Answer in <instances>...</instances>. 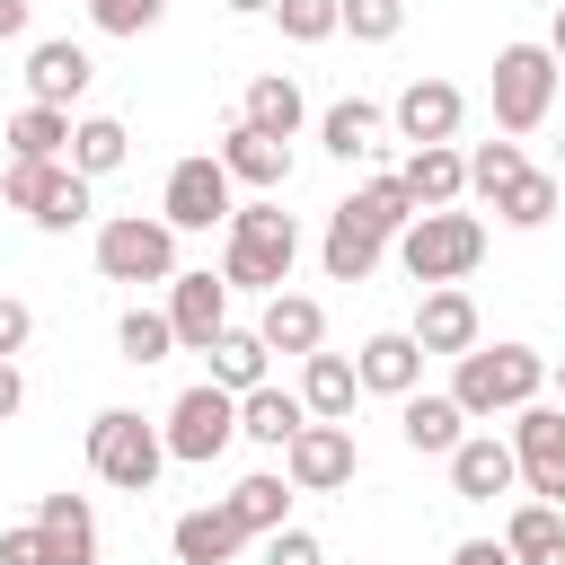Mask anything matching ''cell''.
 <instances>
[{
	"mask_svg": "<svg viewBox=\"0 0 565 565\" xmlns=\"http://www.w3.org/2000/svg\"><path fill=\"white\" fill-rule=\"evenodd\" d=\"M539 388H547V353H530V344H468V353L450 362V397H459L468 424L521 415Z\"/></svg>",
	"mask_w": 565,
	"mask_h": 565,
	"instance_id": "obj_1",
	"label": "cell"
},
{
	"mask_svg": "<svg viewBox=\"0 0 565 565\" xmlns=\"http://www.w3.org/2000/svg\"><path fill=\"white\" fill-rule=\"evenodd\" d=\"M291 256H300V221L282 203H238L230 212V247H221V282L230 291H282L291 282Z\"/></svg>",
	"mask_w": 565,
	"mask_h": 565,
	"instance_id": "obj_2",
	"label": "cell"
},
{
	"mask_svg": "<svg viewBox=\"0 0 565 565\" xmlns=\"http://www.w3.org/2000/svg\"><path fill=\"white\" fill-rule=\"evenodd\" d=\"M388 247H397V265H406L424 291H441V282H468V274H477L486 221H477V212H415Z\"/></svg>",
	"mask_w": 565,
	"mask_h": 565,
	"instance_id": "obj_3",
	"label": "cell"
},
{
	"mask_svg": "<svg viewBox=\"0 0 565 565\" xmlns=\"http://www.w3.org/2000/svg\"><path fill=\"white\" fill-rule=\"evenodd\" d=\"M88 468H97L115 494H150V486H159V468H168V441H159V424H150V415L106 406V415H88Z\"/></svg>",
	"mask_w": 565,
	"mask_h": 565,
	"instance_id": "obj_4",
	"label": "cell"
},
{
	"mask_svg": "<svg viewBox=\"0 0 565 565\" xmlns=\"http://www.w3.org/2000/svg\"><path fill=\"white\" fill-rule=\"evenodd\" d=\"M97 274L106 282H177V230L159 212H115L97 221Z\"/></svg>",
	"mask_w": 565,
	"mask_h": 565,
	"instance_id": "obj_5",
	"label": "cell"
},
{
	"mask_svg": "<svg viewBox=\"0 0 565 565\" xmlns=\"http://www.w3.org/2000/svg\"><path fill=\"white\" fill-rule=\"evenodd\" d=\"M547 106H556V53L547 44H503L494 53V124H503V141L539 132Z\"/></svg>",
	"mask_w": 565,
	"mask_h": 565,
	"instance_id": "obj_6",
	"label": "cell"
},
{
	"mask_svg": "<svg viewBox=\"0 0 565 565\" xmlns=\"http://www.w3.org/2000/svg\"><path fill=\"white\" fill-rule=\"evenodd\" d=\"M159 441H168V459H185V468H212V459L238 441V397H230V388H212V380H194V388L168 406Z\"/></svg>",
	"mask_w": 565,
	"mask_h": 565,
	"instance_id": "obj_7",
	"label": "cell"
},
{
	"mask_svg": "<svg viewBox=\"0 0 565 565\" xmlns=\"http://www.w3.org/2000/svg\"><path fill=\"white\" fill-rule=\"evenodd\" d=\"M512 468L530 486V503H556L565 512V406H521L512 415Z\"/></svg>",
	"mask_w": 565,
	"mask_h": 565,
	"instance_id": "obj_8",
	"label": "cell"
},
{
	"mask_svg": "<svg viewBox=\"0 0 565 565\" xmlns=\"http://www.w3.org/2000/svg\"><path fill=\"white\" fill-rule=\"evenodd\" d=\"M353 468H362L353 424H300V433L282 441V477H291V494H335V486H353Z\"/></svg>",
	"mask_w": 565,
	"mask_h": 565,
	"instance_id": "obj_9",
	"label": "cell"
},
{
	"mask_svg": "<svg viewBox=\"0 0 565 565\" xmlns=\"http://www.w3.org/2000/svg\"><path fill=\"white\" fill-rule=\"evenodd\" d=\"M230 212H238V203H230L221 159H203V150H194V159H177V168H168V185H159V221H168V230H212V221L230 230Z\"/></svg>",
	"mask_w": 565,
	"mask_h": 565,
	"instance_id": "obj_10",
	"label": "cell"
},
{
	"mask_svg": "<svg viewBox=\"0 0 565 565\" xmlns=\"http://www.w3.org/2000/svg\"><path fill=\"white\" fill-rule=\"evenodd\" d=\"M459 115H468V97H459L450 79H406V88H397V106H388L397 141H415V150H441V141L459 132Z\"/></svg>",
	"mask_w": 565,
	"mask_h": 565,
	"instance_id": "obj_11",
	"label": "cell"
},
{
	"mask_svg": "<svg viewBox=\"0 0 565 565\" xmlns=\"http://www.w3.org/2000/svg\"><path fill=\"white\" fill-rule=\"evenodd\" d=\"M230 327V282L221 274H177L168 282V335L185 353H212V335Z\"/></svg>",
	"mask_w": 565,
	"mask_h": 565,
	"instance_id": "obj_12",
	"label": "cell"
},
{
	"mask_svg": "<svg viewBox=\"0 0 565 565\" xmlns=\"http://www.w3.org/2000/svg\"><path fill=\"white\" fill-rule=\"evenodd\" d=\"M88 79H97V62H88V44H71V35H44L35 53H26V97L35 106H79L88 97Z\"/></svg>",
	"mask_w": 565,
	"mask_h": 565,
	"instance_id": "obj_13",
	"label": "cell"
},
{
	"mask_svg": "<svg viewBox=\"0 0 565 565\" xmlns=\"http://www.w3.org/2000/svg\"><path fill=\"white\" fill-rule=\"evenodd\" d=\"M521 486V468H512V441L503 433H468L459 450H450V494L459 503H494V494H512Z\"/></svg>",
	"mask_w": 565,
	"mask_h": 565,
	"instance_id": "obj_14",
	"label": "cell"
},
{
	"mask_svg": "<svg viewBox=\"0 0 565 565\" xmlns=\"http://www.w3.org/2000/svg\"><path fill=\"white\" fill-rule=\"evenodd\" d=\"M212 159H221V177H230V185H256V194L291 185V141H265L256 124H230Z\"/></svg>",
	"mask_w": 565,
	"mask_h": 565,
	"instance_id": "obj_15",
	"label": "cell"
},
{
	"mask_svg": "<svg viewBox=\"0 0 565 565\" xmlns=\"http://www.w3.org/2000/svg\"><path fill=\"white\" fill-rule=\"evenodd\" d=\"M238 547H247V530L230 521V503H194V512L168 521V556L177 565H230Z\"/></svg>",
	"mask_w": 565,
	"mask_h": 565,
	"instance_id": "obj_16",
	"label": "cell"
},
{
	"mask_svg": "<svg viewBox=\"0 0 565 565\" xmlns=\"http://www.w3.org/2000/svg\"><path fill=\"white\" fill-rule=\"evenodd\" d=\"M406 335H415V353H450V362H459V353L477 344V300H468L459 282H441V291H424V309H415Z\"/></svg>",
	"mask_w": 565,
	"mask_h": 565,
	"instance_id": "obj_17",
	"label": "cell"
},
{
	"mask_svg": "<svg viewBox=\"0 0 565 565\" xmlns=\"http://www.w3.org/2000/svg\"><path fill=\"white\" fill-rule=\"evenodd\" d=\"M353 380H362V388H380V397H415V380H424V353H415V335H406V327H380V335H362V353H353Z\"/></svg>",
	"mask_w": 565,
	"mask_h": 565,
	"instance_id": "obj_18",
	"label": "cell"
},
{
	"mask_svg": "<svg viewBox=\"0 0 565 565\" xmlns=\"http://www.w3.org/2000/svg\"><path fill=\"white\" fill-rule=\"evenodd\" d=\"M397 433H406V450H424V459H450L459 441H468V415H459V397L441 388H415V397H397Z\"/></svg>",
	"mask_w": 565,
	"mask_h": 565,
	"instance_id": "obj_19",
	"label": "cell"
},
{
	"mask_svg": "<svg viewBox=\"0 0 565 565\" xmlns=\"http://www.w3.org/2000/svg\"><path fill=\"white\" fill-rule=\"evenodd\" d=\"M397 185H406V203L415 212H450L459 194H468V150H406V168H397Z\"/></svg>",
	"mask_w": 565,
	"mask_h": 565,
	"instance_id": "obj_20",
	"label": "cell"
},
{
	"mask_svg": "<svg viewBox=\"0 0 565 565\" xmlns=\"http://www.w3.org/2000/svg\"><path fill=\"white\" fill-rule=\"evenodd\" d=\"M35 530H44L53 565H97V512H88V494H35Z\"/></svg>",
	"mask_w": 565,
	"mask_h": 565,
	"instance_id": "obj_21",
	"label": "cell"
},
{
	"mask_svg": "<svg viewBox=\"0 0 565 565\" xmlns=\"http://www.w3.org/2000/svg\"><path fill=\"white\" fill-rule=\"evenodd\" d=\"M256 335H265V353H300V362H309V353L327 344V309H318L309 291H274L265 318H256Z\"/></svg>",
	"mask_w": 565,
	"mask_h": 565,
	"instance_id": "obj_22",
	"label": "cell"
},
{
	"mask_svg": "<svg viewBox=\"0 0 565 565\" xmlns=\"http://www.w3.org/2000/svg\"><path fill=\"white\" fill-rule=\"evenodd\" d=\"M300 115H309V106H300V79H291V71H256L247 97H238V124H256L265 141H291Z\"/></svg>",
	"mask_w": 565,
	"mask_h": 565,
	"instance_id": "obj_23",
	"label": "cell"
},
{
	"mask_svg": "<svg viewBox=\"0 0 565 565\" xmlns=\"http://www.w3.org/2000/svg\"><path fill=\"white\" fill-rule=\"evenodd\" d=\"M353 397H362V380H353V362L318 344V353L300 362V406H309V424H344V415H353Z\"/></svg>",
	"mask_w": 565,
	"mask_h": 565,
	"instance_id": "obj_24",
	"label": "cell"
},
{
	"mask_svg": "<svg viewBox=\"0 0 565 565\" xmlns=\"http://www.w3.org/2000/svg\"><path fill=\"white\" fill-rule=\"evenodd\" d=\"M300 424H309L300 388H274V380H265V388H247V397H238V441H256V450H282Z\"/></svg>",
	"mask_w": 565,
	"mask_h": 565,
	"instance_id": "obj_25",
	"label": "cell"
},
{
	"mask_svg": "<svg viewBox=\"0 0 565 565\" xmlns=\"http://www.w3.org/2000/svg\"><path fill=\"white\" fill-rule=\"evenodd\" d=\"M221 503H230V521H238L247 539H274V530H291V521H282V512H291V477H274V468L238 477V486H230Z\"/></svg>",
	"mask_w": 565,
	"mask_h": 565,
	"instance_id": "obj_26",
	"label": "cell"
},
{
	"mask_svg": "<svg viewBox=\"0 0 565 565\" xmlns=\"http://www.w3.org/2000/svg\"><path fill=\"white\" fill-rule=\"evenodd\" d=\"M380 132H388V115H380L371 97H335V106L318 115V141H327V159H371V150H380Z\"/></svg>",
	"mask_w": 565,
	"mask_h": 565,
	"instance_id": "obj_27",
	"label": "cell"
},
{
	"mask_svg": "<svg viewBox=\"0 0 565 565\" xmlns=\"http://www.w3.org/2000/svg\"><path fill=\"white\" fill-rule=\"evenodd\" d=\"M388 256V238H371L362 221H344V212H327V238H318V265H327V282H371V265Z\"/></svg>",
	"mask_w": 565,
	"mask_h": 565,
	"instance_id": "obj_28",
	"label": "cell"
},
{
	"mask_svg": "<svg viewBox=\"0 0 565 565\" xmlns=\"http://www.w3.org/2000/svg\"><path fill=\"white\" fill-rule=\"evenodd\" d=\"M203 362H212V388L247 397V388H265V362H274V353H265V335H256V327H221Z\"/></svg>",
	"mask_w": 565,
	"mask_h": 565,
	"instance_id": "obj_29",
	"label": "cell"
},
{
	"mask_svg": "<svg viewBox=\"0 0 565 565\" xmlns=\"http://www.w3.org/2000/svg\"><path fill=\"white\" fill-rule=\"evenodd\" d=\"M0 141H9V159H62V150H71V115L26 97V106L0 124Z\"/></svg>",
	"mask_w": 565,
	"mask_h": 565,
	"instance_id": "obj_30",
	"label": "cell"
},
{
	"mask_svg": "<svg viewBox=\"0 0 565 565\" xmlns=\"http://www.w3.org/2000/svg\"><path fill=\"white\" fill-rule=\"evenodd\" d=\"M124 159H132V132H124L115 115H79V124H71V168H79L88 185H97V177H115Z\"/></svg>",
	"mask_w": 565,
	"mask_h": 565,
	"instance_id": "obj_31",
	"label": "cell"
},
{
	"mask_svg": "<svg viewBox=\"0 0 565 565\" xmlns=\"http://www.w3.org/2000/svg\"><path fill=\"white\" fill-rule=\"evenodd\" d=\"M335 212H344V221H362L371 238H397V230L415 221V203H406V185H397V168H388V177H371V185H353V194H344Z\"/></svg>",
	"mask_w": 565,
	"mask_h": 565,
	"instance_id": "obj_32",
	"label": "cell"
},
{
	"mask_svg": "<svg viewBox=\"0 0 565 565\" xmlns=\"http://www.w3.org/2000/svg\"><path fill=\"white\" fill-rule=\"evenodd\" d=\"M547 547H565V512L521 494V503H512V521H503V556H512V565H539Z\"/></svg>",
	"mask_w": 565,
	"mask_h": 565,
	"instance_id": "obj_33",
	"label": "cell"
},
{
	"mask_svg": "<svg viewBox=\"0 0 565 565\" xmlns=\"http://www.w3.org/2000/svg\"><path fill=\"white\" fill-rule=\"evenodd\" d=\"M88 212H97V185H88V177H79V168H71V159H62V177H53V194H44V203H35V212H26V221H35V230H53V238H62V230H79V221H88Z\"/></svg>",
	"mask_w": 565,
	"mask_h": 565,
	"instance_id": "obj_34",
	"label": "cell"
},
{
	"mask_svg": "<svg viewBox=\"0 0 565 565\" xmlns=\"http://www.w3.org/2000/svg\"><path fill=\"white\" fill-rule=\"evenodd\" d=\"M556 203H565V185H556L547 168H521V177L503 185V203H494V212H503L512 230H539V221H556Z\"/></svg>",
	"mask_w": 565,
	"mask_h": 565,
	"instance_id": "obj_35",
	"label": "cell"
},
{
	"mask_svg": "<svg viewBox=\"0 0 565 565\" xmlns=\"http://www.w3.org/2000/svg\"><path fill=\"white\" fill-rule=\"evenodd\" d=\"M115 353H124L132 371L168 362V353H177V335H168V309H124V318H115Z\"/></svg>",
	"mask_w": 565,
	"mask_h": 565,
	"instance_id": "obj_36",
	"label": "cell"
},
{
	"mask_svg": "<svg viewBox=\"0 0 565 565\" xmlns=\"http://www.w3.org/2000/svg\"><path fill=\"white\" fill-rule=\"evenodd\" d=\"M521 168H530V159H521V141H477V150H468V194L503 203V185H512Z\"/></svg>",
	"mask_w": 565,
	"mask_h": 565,
	"instance_id": "obj_37",
	"label": "cell"
},
{
	"mask_svg": "<svg viewBox=\"0 0 565 565\" xmlns=\"http://www.w3.org/2000/svg\"><path fill=\"white\" fill-rule=\"evenodd\" d=\"M406 26V0H335V35H353V44H388Z\"/></svg>",
	"mask_w": 565,
	"mask_h": 565,
	"instance_id": "obj_38",
	"label": "cell"
},
{
	"mask_svg": "<svg viewBox=\"0 0 565 565\" xmlns=\"http://www.w3.org/2000/svg\"><path fill=\"white\" fill-rule=\"evenodd\" d=\"M53 177H62V159H9L0 168V212H35L53 194Z\"/></svg>",
	"mask_w": 565,
	"mask_h": 565,
	"instance_id": "obj_39",
	"label": "cell"
},
{
	"mask_svg": "<svg viewBox=\"0 0 565 565\" xmlns=\"http://www.w3.org/2000/svg\"><path fill=\"white\" fill-rule=\"evenodd\" d=\"M274 26H282V44H327L335 35V0H274Z\"/></svg>",
	"mask_w": 565,
	"mask_h": 565,
	"instance_id": "obj_40",
	"label": "cell"
},
{
	"mask_svg": "<svg viewBox=\"0 0 565 565\" xmlns=\"http://www.w3.org/2000/svg\"><path fill=\"white\" fill-rule=\"evenodd\" d=\"M168 18V0H88V26L97 35H150Z\"/></svg>",
	"mask_w": 565,
	"mask_h": 565,
	"instance_id": "obj_41",
	"label": "cell"
},
{
	"mask_svg": "<svg viewBox=\"0 0 565 565\" xmlns=\"http://www.w3.org/2000/svg\"><path fill=\"white\" fill-rule=\"evenodd\" d=\"M26 335H35V309H26L18 291H0V362H18V353H26Z\"/></svg>",
	"mask_w": 565,
	"mask_h": 565,
	"instance_id": "obj_42",
	"label": "cell"
},
{
	"mask_svg": "<svg viewBox=\"0 0 565 565\" xmlns=\"http://www.w3.org/2000/svg\"><path fill=\"white\" fill-rule=\"evenodd\" d=\"M0 565H53L44 530H35V521H26V530H0Z\"/></svg>",
	"mask_w": 565,
	"mask_h": 565,
	"instance_id": "obj_43",
	"label": "cell"
},
{
	"mask_svg": "<svg viewBox=\"0 0 565 565\" xmlns=\"http://www.w3.org/2000/svg\"><path fill=\"white\" fill-rule=\"evenodd\" d=\"M265 565H327V556H318L309 530H274V539H265Z\"/></svg>",
	"mask_w": 565,
	"mask_h": 565,
	"instance_id": "obj_44",
	"label": "cell"
},
{
	"mask_svg": "<svg viewBox=\"0 0 565 565\" xmlns=\"http://www.w3.org/2000/svg\"><path fill=\"white\" fill-rule=\"evenodd\" d=\"M450 565H512V556H503V539H459Z\"/></svg>",
	"mask_w": 565,
	"mask_h": 565,
	"instance_id": "obj_45",
	"label": "cell"
},
{
	"mask_svg": "<svg viewBox=\"0 0 565 565\" xmlns=\"http://www.w3.org/2000/svg\"><path fill=\"white\" fill-rule=\"evenodd\" d=\"M18 406H26V371H18V362H0V424H9Z\"/></svg>",
	"mask_w": 565,
	"mask_h": 565,
	"instance_id": "obj_46",
	"label": "cell"
},
{
	"mask_svg": "<svg viewBox=\"0 0 565 565\" xmlns=\"http://www.w3.org/2000/svg\"><path fill=\"white\" fill-rule=\"evenodd\" d=\"M26 35V0H0V44H18Z\"/></svg>",
	"mask_w": 565,
	"mask_h": 565,
	"instance_id": "obj_47",
	"label": "cell"
},
{
	"mask_svg": "<svg viewBox=\"0 0 565 565\" xmlns=\"http://www.w3.org/2000/svg\"><path fill=\"white\" fill-rule=\"evenodd\" d=\"M221 9H238V18H274V0H221Z\"/></svg>",
	"mask_w": 565,
	"mask_h": 565,
	"instance_id": "obj_48",
	"label": "cell"
},
{
	"mask_svg": "<svg viewBox=\"0 0 565 565\" xmlns=\"http://www.w3.org/2000/svg\"><path fill=\"white\" fill-rule=\"evenodd\" d=\"M547 53H556V62H565V9H556V26H547Z\"/></svg>",
	"mask_w": 565,
	"mask_h": 565,
	"instance_id": "obj_49",
	"label": "cell"
},
{
	"mask_svg": "<svg viewBox=\"0 0 565 565\" xmlns=\"http://www.w3.org/2000/svg\"><path fill=\"white\" fill-rule=\"evenodd\" d=\"M539 565H565V547H547V556H539Z\"/></svg>",
	"mask_w": 565,
	"mask_h": 565,
	"instance_id": "obj_50",
	"label": "cell"
},
{
	"mask_svg": "<svg viewBox=\"0 0 565 565\" xmlns=\"http://www.w3.org/2000/svg\"><path fill=\"white\" fill-rule=\"evenodd\" d=\"M556 388H565V362H556Z\"/></svg>",
	"mask_w": 565,
	"mask_h": 565,
	"instance_id": "obj_51",
	"label": "cell"
},
{
	"mask_svg": "<svg viewBox=\"0 0 565 565\" xmlns=\"http://www.w3.org/2000/svg\"><path fill=\"white\" fill-rule=\"evenodd\" d=\"M0 150H9V141H0Z\"/></svg>",
	"mask_w": 565,
	"mask_h": 565,
	"instance_id": "obj_52",
	"label": "cell"
}]
</instances>
